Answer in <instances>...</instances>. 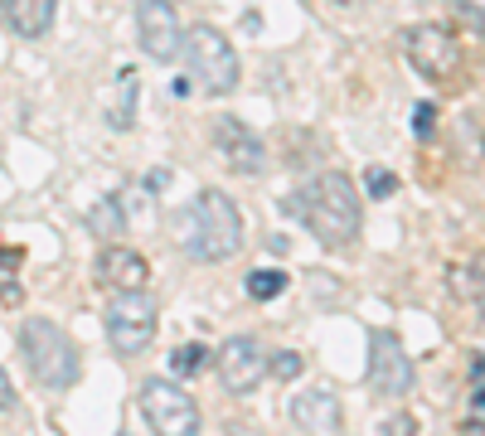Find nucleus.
Wrapping results in <instances>:
<instances>
[{
    "label": "nucleus",
    "mask_w": 485,
    "mask_h": 436,
    "mask_svg": "<svg viewBox=\"0 0 485 436\" xmlns=\"http://www.w3.org/2000/svg\"><path fill=\"white\" fill-rule=\"evenodd\" d=\"M466 436H485V388H476V398L466 407Z\"/></svg>",
    "instance_id": "obj_22"
},
{
    "label": "nucleus",
    "mask_w": 485,
    "mask_h": 436,
    "mask_svg": "<svg viewBox=\"0 0 485 436\" xmlns=\"http://www.w3.org/2000/svg\"><path fill=\"white\" fill-rule=\"evenodd\" d=\"M108 339L122 359H136L156 339V301L146 291H117L108 301Z\"/></svg>",
    "instance_id": "obj_4"
},
{
    "label": "nucleus",
    "mask_w": 485,
    "mask_h": 436,
    "mask_svg": "<svg viewBox=\"0 0 485 436\" xmlns=\"http://www.w3.org/2000/svg\"><path fill=\"white\" fill-rule=\"evenodd\" d=\"M185 58H189L195 82H204L209 92H233L238 88V54H233V44L223 39L219 30H209V25L189 30L185 34Z\"/></svg>",
    "instance_id": "obj_5"
},
{
    "label": "nucleus",
    "mask_w": 485,
    "mask_h": 436,
    "mask_svg": "<svg viewBox=\"0 0 485 436\" xmlns=\"http://www.w3.org/2000/svg\"><path fill=\"white\" fill-rule=\"evenodd\" d=\"M214 146L238 175H263L267 150H263V141H257L253 126L238 122V116H219V122H214Z\"/></svg>",
    "instance_id": "obj_11"
},
{
    "label": "nucleus",
    "mask_w": 485,
    "mask_h": 436,
    "mask_svg": "<svg viewBox=\"0 0 485 436\" xmlns=\"http://www.w3.org/2000/svg\"><path fill=\"white\" fill-rule=\"evenodd\" d=\"M287 209H291V214H297L325 247L354 243V238H359V223H364L359 194H354V184H350L340 170H325V175H316V180H306L301 190L291 194Z\"/></svg>",
    "instance_id": "obj_1"
},
{
    "label": "nucleus",
    "mask_w": 485,
    "mask_h": 436,
    "mask_svg": "<svg viewBox=\"0 0 485 436\" xmlns=\"http://www.w3.org/2000/svg\"><path fill=\"white\" fill-rule=\"evenodd\" d=\"M281 291H287V277L281 272H267V267L263 272H247V296L253 301H277Z\"/></svg>",
    "instance_id": "obj_19"
},
{
    "label": "nucleus",
    "mask_w": 485,
    "mask_h": 436,
    "mask_svg": "<svg viewBox=\"0 0 485 436\" xmlns=\"http://www.w3.org/2000/svg\"><path fill=\"white\" fill-rule=\"evenodd\" d=\"M403 49L412 58V68L428 82H446V78H456V68H461V44L452 39V30H442V25H412Z\"/></svg>",
    "instance_id": "obj_7"
},
{
    "label": "nucleus",
    "mask_w": 485,
    "mask_h": 436,
    "mask_svg": "<svg viewBox=\"0 0 485 436\" xmlns=\"http://www.w3.org/2000/svg\"><path fill=\"white\" fill-rule=\"evenodd\" d=\"M471 379H476V383L485 388V359H476V363H471Z\"/></svg>",
    "instance_id": "obj_28"
},
{
    "label": "nucleus",
    "mask_w": 485,
    "mask_h": 436,
    "mask_svg": "<svg viewBox=\"0 0 485 436\" xmlns=\"http://www.w3.org/2000/svg\"><path fill=\"white\" fill-rule=\"evenodd\" d=\"M180 243L195 262H229L243 247V218L223 190H204L189 204V214L180 223Z\"/></svg>",
    "instance_id": "obj_2"
},
{
    "label": "nucleus",
    "mask_w": 485,
    "mask_h": 436,
    "mask_svg": "<svg viewBox=\"0 0 485 436\" xmlns=\"http://www.w3.org/2000/svg\"><path fill=\"white\" fill-rule=\"evenodd\" d=\"M384 436H418V422H412L408 412H398V417L384 422Z\"/></svg>",
    "instance_id": "obj_23"
},
{
    "label": "nucleus",
    "mask_w": 485,
    "mask_h": 436,
    "mask_svg": "<svg viewBox=\"0 0 485 436\" xmlns=\"http://www.w3.org/2000/svg\"><path fill=\"white\" fill-rule=\"evenodd\" d=\"M126 223H132V218L122 214V199H117V194L98 199V204H92V214H88V228L98 233V238H122Z\"/></svg>",
    "instance_id": "obj_15"
},
{
    "label": "nucleus",
    "mask_w": 485,
    "mask_h": 436,
    "mask_svg": "<svg viewBox=\"0 0 485 436\" xmlns=\"http://www.w3.org/2000/svg\"><path fill=\"white\" fill-rule=\"evenodd\" d=\"M98 281L108 291H146L151 262L136 252V247H108V252L98 257Z\"/></svg>",
    "instance_id": "obj_12"
},
{
    "label": "nucleus",
    "mask_w": 485,
    "mask_h": 436,
    "mask_svg": "<svg viewBox=\"0 0 485 436\" xmlns=\"http://www.w3.org/2000/svg\"><path fill=\"white\" fill-rule=\"evenodd\" d=\"M20 355H25L30 373L44 388H74L78 373H82L78 345L54 321H44V315H34V321L20 325Z\"/></svg>",
    "instance_id": "obj_3"
},
{
    "label": "nucleus",
    "mask_w": 485,
    "mask_h": 436,
    "mask_svg": "<svg viewBox=\"0 0 485 436\" xmlns=\"http://www.w3.org/2000/svg\"><path fill=\"white\" fill-rule=\"evenodd\" d=\"M267 373H272V379H281V383H291V379L301 373V355H291V349L272 355V359H267Z\"/></svg>",
    "instance_id": "obj_21"
},
{
    "label": "nucleus",
    "mask_w": 485,
    "mask_h": 436,
    "mask_svg": "<svg viewBox=\"0 0 485 436\" xmlns=\"http://www.w3.org/2000/svg\"><path fill=\"white\" fill-rule=\"evenodd\" d=\"M15 407V383H10V373H0V412Z\"/></svg>",
    "instance_id": "obj_25"
},
{
    "label": "nucleus",
    "mask_w": 485,
    "mask_h": 436,
    "mask_svg": "<svg viewBox=\"0 0 485 436\" xmlns=\"http://www.w3.org/2000/svg\"><path fill=\"white\" fill-rule=\"evenodd\" d=\"M214 369H219V383L229 388V393H253L257 379L267 373V359H263V349H257V339L233 335V339H223V345H219Z\"/></svg>",
    "instance_id": "obj_9"
},
{
    "label": "nucleus",
    "mask_w": 485,
    "mask_h": 436,
    "mask_svg": "<svg viewBox=\"0 0 485 436\" xmlns=\"http://www.w3.org/2000/svg\"><path fill=\"white\" fill-rule=\"evenodd\" d=\"M369 383H374V393H384V398L412 393V359H408V349L398 345V335H388V329H374L369 335Z\"/></svg>",
    "instance_id": "obj_8"
},
{
    "label": "nucleus",
    "mask_w": 485,
    "mask_h": 436,
    "mask_svg": "<svg viewBox=\"0 0 485 436\" xmlns=\"http://www.w3.org/2000/svg\"><path fill=\"white\" fill-rule=\"evenodd\" d=\"M466 296H471V301H476V305H481V321H485V262L476 267V286H471V291H466Z\"/></svg>",
    "instance_id": "obj_24"
},
{
    "label": "nucleus",
    "mask_w": 485,
    "mask_h": 436,
    "mask_svg": "<svg viewBox=\"0 0 485 436\" xmlns=\"http://www.w3.org/2000/svg\"><path fill=\"white\" fill-rule=\"evenodd\" d=\"M170 184V170H151V180H146V190H165Z\"/></svg>",
    "instance_id": "obj_27"
},
{
    "label": "nucleus",
    "mask_w": 485,
    "mask_h": 436,
    "mask_svg": "<svg viewBox=\"0 0 485 436\" xmlns=\"http://www.w3.org/2000/svg\"><path fill=\"white\" fill-rule=\"evenodd\" d=\"M291 422L311 436H335L340 432V398L330 388H306L291 398Z\"/></svg>",
    "instance_id": "obj_13"
},
{
    "label": "nucleus",
    "mask_w": 485,
    "mask_h": 436,
    "mask_svg": "<svg viewBox=\"0 0 485 436\" xmlns=\"http://www.w3.org/2000/svg\"><path fill=\"white\" fill-rule=\"evenodd\" d=\"M54 10H58V0H0V15H5L10 34H20V39H39V34H49Z\"/></svg>",
    "instance_id": "obj_14"
},
{
    "label": "nucleus",
    "mask_w": 485,
    "mask_h": 436,
    "mask_svg": "<svg viewBox=\"0 0 485 436\" xmlns=\"http://www.w3.org/2000/svg\"><path fill=\"white\" fill-rule=\"evenodd\" d=\"M20 262H25V257H20L15 247H0V305L20 301Z\"/></svg>",
    "instance_id": "obj_17"
},
{
    "label": "nucleus",
    "mask_w": 485,
    "mask_h": 436,
    "mask_svg": "<svg viewBox=\"0 0 485 436\" xmlns=\"http://www.w3.org/2000/svg\"><path fill=\"white\" fill-rule=\"evenodd\" d=\"M141 412H146V427L156 436H199V403L170 379H146Z\"/></svg>",
    "instance_id": "obj_6"
},
{
    "label": "nucleus",
    "mask_w": 485,
    "mask_h": 436,
    "mask_svg": "<svg viewBox=\"0 0 485 436\" xmlns=\"http://www.w3.org/2000/svg\"><path fill=\"white\" fill-rule=\"evenodd\" d=\"M136 98H141V82H136L132 68H126V73L117 78V102L108 107V122L112 126H132L136 122Z\"/></svg>",
    "instance_id": "obj_16"
},
{
    "label": "nucleus",
    "mask_w": 485,
    "mask_h": 436,
    "mask_svg": "<svg viewBox=\"0 0 485 436\" xmlns=\"http://www.w3.org/2000/svg\"><path fill=\"white\" fill-rule=\"evenodd\" d=\"M136 34H141V49H146L151 58H160V64L175 58V49L185 44L170 0H141L136 5Z\"/></svg>",
    "instance_id": "obj_10"
},
{
    "label": "nucleus",
    "mask_w": 485,
    "mask_h": 436,
    "mask_svg": "<svg viewBox=\"0 0 485 436\" xmlns=\"http://www.w3.org/2000/svg\"><path fill=\"white\" fill-rule=\"evenodd\" d=\"M345 5H354V0H345Z\"/></svg>",
    "instance_id": "obj_29"
},
{
    "label": "nucleus",
    "mask_w": 485,
    "mask_h": 436,
    "mask_svg": "<svg viewBox=\"0 0 485 436\" xmlns=\"http://www.w3.org/2000/svg\"><path fill=\"white\" fill-rule=\"evenodd\" d=\"M364 190H369L374 199H388V194L398 190V175H394V170H384V165H374V170L364 175Z\"/></svg>",
    "instance_id": "obj_20"
},
{
    "label": "nucleus",
    "mask_w": 485,
    "mask_h": 436,
    "mask_svg": "<svg viewBox=\"0 0 485 436\" xmlns=\"http://www.w3.org/2000/svg\"><path fill=\"white\" fill-rule=\"evenodd\" d=\"M204 363H209L204 345H180L170 355V373H175V379H195V373H204Z\"/></svg>",
    "instance_id": "obj_18"
},
{
    "label": "nucleus",
    "mask_w": 485,
    "mask_h": 436,
    "mask_svg": "<svg viewBox=\"0 0 485 436\" xmlns=\"http://www.w3.org/2000/svg\"><path fill=\"white\" fill-rule=\"evenodd\" d=\"M412 126H418V136H428V132H432V102H422V107H418Z\"/></svg>",
    "instance_id": "obj_26"
}]
</instances>
